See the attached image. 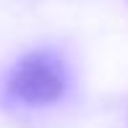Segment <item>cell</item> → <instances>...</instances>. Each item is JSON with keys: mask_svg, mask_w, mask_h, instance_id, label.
I'll return each mask as SVG.
<instances>
[{"mask_svg": "<svg viewBox=\"0 0 128 128\" xmlns=\"http://www.w3.org/2000/svg\"><path fill=\"white\" fill-rule=\"evenodd\" d=\"M68 92V68L55 50H32L10 66L5 94L24 107H47Z\"/></svg>", "mask_w": 128, "mask_h": 128, "instance_id": "obj_1", "label": "cell"}]
</instances>
